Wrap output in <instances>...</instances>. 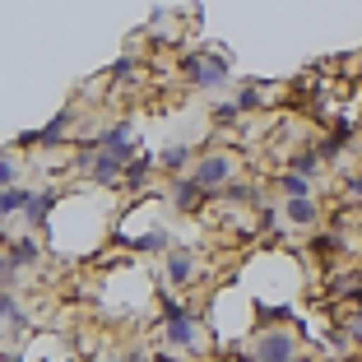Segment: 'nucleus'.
<instances>
[{"label":"nucleus","instance_id":"nucleus-1","mask_svg":"<svg viewBox=\"0 0 362 362\" xmlns=\"http://www.w3.org/2000/svg\"><path fill=\"white\" fill-rule=\"evenodd\" d=\"M158 325H163V339L177 344V353H200V307L186 302V293H172L163 288L158 293Z\"/></svg>","mask_w":362,"mask_h":362},{"label":"nucleus","instance_id":"nucleus-2","mask_svg":"<svg viewBox=\"0 0 362 362\" xmlns=\"http://www.w3.org/2000/svg\"><path fill=\"white\" fill-rule=\"evenodd\" d=\"M177 75L186 79L200 93H228L233 84V70H228V56L209 52V47H191V52L177 56Z\"/></svg>","mask_w":362,"mask_h":362},{"label":"nucleus","instance_id":"nucleus-3","mask_svg":"<svg viewBox=\"0 0 362 362\" xmlns=\"http://www.w3.org/2000/svg\"><path fill=\"white\" fill-rule=\"evenodd\" d=\"M251 362H298L307 358V344H302L298 325H265V330H251Z\"/></svg>","mask_w":362,"mask_h":362},{"label":"nucleus","instance_id":"nucleus-4","mask_svg":"<svg viewBox=\"0 0 362 362\" xmlns=\"http://www.w3.org/2000/svg\"><path fill=\"white\" fill-rule=\"evenodd\" d=\"M191 177L200 181L209 195H218L228 186V181L237 177V153L233 149H223V144H214V149H204V153H195V163H191Z\"/></svg>","mask_w":362,"mask_h":362},{"label":"nucleus","instance_id":"nucleus-5","mask_svg":"<svg viewBox=\"0 0 362 362\" xmlns=\"http://www.w3.org/2000/svg\"><path fill=\"white\" fill-rule=\"evenodd\" d=\"M200 279H204L200 274V256H195L191 246L172 242L168 251H163V288H172V293H191Z\"/></svg>","mask_w":362,"mask_h":362},{"label":"nucleus","instance_id":"nucleus-6","mask_svg":"<svg viewBox=\"0 0 362 362\" xmlns=\"http://www.w3.org/2000/svg\"><path fill=\"white\" fill-rule=\"evenodd\" d=\"M163 195H168V209H172V214H204V209L214 204V195L204 191L191 172H177V177H168V191H163Z\"/></svg>","mask_w":362,"mask_h":362},{"label":"nucleus","instance_id":"nucleus-7","mask_svg":"<svg viewBox=\"0 0 362 362\" xmlns=\"http://www.w3.org/2000/svg\"><path fill=\"white\" fill-rule=\"evenodd\" d=\"M75 121H79L75 107H61V112H56L42 130H23V135H19V149H61L65 139L75 135Z\"/></svg>","mask_w":362,"mask_h":362},{"label":"nucleus","instance_id":"nucleus-8","mask_svg":"<svg viewBox=\"0 0 362 362\" xmlns=\"http://www.w3.org/2000/svg\"><path fill=\"white\" fill-rule=\"evenodd\" d=\"M153 177H158V153H149V149H135L126 158V168H121V191H130V195H144L153 186Z\"/></svg>","mask_w":362,"mask_h":362},{"label":"nucleus","instance_id":"nucleus-9","mask_svg":"<svg viewBox=\"0 0 362 362\" xmlns=\"http://www.w3.org/2000/svg\"><path fill=\"white\" fill-rule=\"evenodd\" d=\"M61 200H65V195L56 191V186H37V191H28V200H23V214H19V218L33 228V233H42V228L52 223V214L61 209Z\"/></svg>","mask_w":362,"mask_h":362},{"label":"nucleus","instance_id":"nucleus-10","mask_svg":"<svg viewBox=\"0 0 362 362\" xmlns=\"http://www.w3.org/2000/svg\"><path fill=\"white\" fill-rule=\"evenodd\" d=\"M279 214H284V223L293 228V233L320 228V200L316 195H284V200H279Z\"/></svg>","mask_w":362,"mask_h":362},{"label":"nucleus","instance_id":"nucleus-11","mask_svg":"<svg viewBox=\"0 0 362 362\" xmlns=\"http://www.w3.org/2000/svg\"><path fill=\"white\" fill-rule=\"evenodd\" d=\"M0 251H5V260H10L19 274H23V269H33V265H42V256H47L42 233H33V228H28L23 237H14V242L5 237V242H0Z\"/></svg>","mask_w":362,"mask_h":362},{"label":"nucleus","instance_id":"nucleus-12","mask_svg":"<svg viewBox=\"0 0 362 362\" xmlns=\"http://www.w3.org/2000/svg\"><path fill=\"white\" fill-rule=\"evenodd\" d=\"M93 144H103V149H112V153H121V158H130V153L139 149V139H135V121H130V117L107 121V126L93 135Z\"/></svg>","mask_w":362,"mask_h":362},{"label":"nucleus","instance_id":"nucleus-13","mask_svg":"<svg viewBox=\"0 0 362 362\" xmlns=\"http://www.w3.org/2000/svg\"><path fill=\"white\" fill-rule=\"evenodd\" d=\"M330 302H362V265L353 269H330Z\"/></svg>","mask_w":362,"mask_h":362},{"label":"nucleus","instance_id":"nucleus-14","mask_svg":"<svg viewBox=\"0 0 362 362\" xmlns=\"http://www.w3.org/2000/svg\"><path fill=\"white\" fill-rule=\"evenodd\" d=\"M191 163H195V149L186 144V139H172V144H163V149H158V172H163V177L191 172Z\"/></svg>","mask_w":362,"mask_h":362},{"label":"nucleus","instance_id":"nucleus-15","mask_svg":"<svg viewBox=\"0 0 362 362\" xmlns=\"http://www.w3.org/2000/svg\"><path fill=\"white\" fill-rule=\"evenodd\" d=\"M284 168H293V172H302V177H311V181H316L320 172H325V158H320V149H316V144H302V149H288Z\"/></svg>","mask_w":362,"mask_h":362},{"label":"nucleus","instance_id":"nucleus-16","mask_svg":"<svg viewBox=\"0 0 362 362\" xmlns=\"http://www.w3.org/2000/svg\"><path fill=\"white\" fill-rule=\"evenodd\" d=\"M28 311H23V302L14 298L10 288H0V325H5V330H28Z\"/></svg>","mask_w":362,"mask_h":362},{"label":"nucleus","instance_id":"nucleus-17","mask_svg":"<svg viewBox=\"0 0 362 362\" xmlns=\"http://www.w3.org/2000/svg\"><path fill=\"white\" fill-rule=\"evenodd\" d=\"M135 79H139V56L135 52L117 56V61L107 65V84H112V88H130Z\"/></svg>","mask_w":362,"mask_h":362},{"label":"nucleus","instance_id":"nucleus-18","mask_svg":"<svg viewBox=\"0 0 362 362\" xmlns=\"http://www.w3.org/2000/svg\"><path fill=\"white\" fill-rule=\"evenodd\" d=\"M209 121H214V130H237V121H242L237 98H218V103L209 107Z\"/></svg>","mask_w":362,"mask_h":362},{"label":"nucleus","instance_id":"nucleus-19","mask_svg":"<svg viewBox=\"0 0 362 362\" xmlns=\"http://www.w3.org/2000/svg\"><path fill=\"white\" fill-rule=\"evenodd\" d=\"M23 200H28V191H23L19 181H14V186H0V223H5V218H19Z\"/></svg>","mask_w":362,"mask_h":362},{"label":"nucleus","instance_id":"nucleus-20","mask_svg":"<svg viewBox=\"0 0 362 362\" xmlns=\"http://www.w3.org/2000/svg\"><path fill=\"white\" fill-rule=\"evenodd\" d=\"M279 200H284V195H311V177H302V172H293V168H284L279 172Z\"/></svg>","mask_w":362,"mask_h":362},{"label":"nucleus","instance_id":"nucleus-21","mask_svg":"<svg viewBox=\"0 0 362 362\" xmlns=\"http://www.w3.org/2000/svg\"><path fill=\"white\" fill-rule=\"evenodd\" d=\"M233 98H237V107H242V117H246V112H260V107H265V84L251 79V84H242Z\"/></svg>","mask_w":362,"mask_h":362},{"label":"nucleus","instance_id":"nucleus-22","mask_svg":"<svg viewBox=\"0 0 362 362\" xmlns=\"http://www.w3.org/2000/svg\"><path fill=\"white\" fill-rule=\"evenodd\" d=\"M339 246H344V233H334V228H325V233L311 237V251H316V256H334Z\"/></svg>","mask_w":362,"mask_h":362},{"label":"nucleus","instance_id":"nucleus-23","mask_svg":"<svg viewBox=\"0 0 362 362\" xmlns=\"http://www.w3.org/2000/svg\"><path fill=\"white\" fill-rule=\"evenodd\" d=\"M344 334H349V344H353V349H362V302L349 311V316H344Z\"/></svg>","mask_w":362,"mask_h":362},{"label":"nucleus","instance_id":"nucleus-24","mask_svg":"<svg viewBox=\"0 0 362 362\" xmlns=\"http://www.w3.org/2000/svg\"><path fill=\"white\" fill-rule=\"evenodd\" d=\"M14 181H19V163L10 153H0V186H14Z\"/></svg>","mask_w":362,"mask_h":362},{"label":"nucleus","instance_id":"nucleus-25","mask_svg":"<svg viewBox=\"0 0 362 362\" xmlns=\"http://www.w3.org/2000/svg\"><path fill=\"white\" fill-rule=\"evenodd\" d=\"M349 200H362V163H358V172L349 177Z\"/></svg>","mask_w":362,"mask_h":362}]
</instances>
